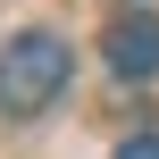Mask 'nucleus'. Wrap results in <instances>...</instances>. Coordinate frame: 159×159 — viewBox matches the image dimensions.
<instances>
[{
    "instance_id": "nucleus-1",
    "label": "nucleus",
    "mask_w": 159,
    "mask_h": 159,
    "mask_svg": "<svg viewBox=\"0 0 159 159\" xmlns=\"http://www.w3.org/2000/svg\"><path fill=\"white\" fill-rule=\"evenodd\" d=\"M67 42L50 34V25H34V34H8V50H0V109L8 117H34V109H50L59 92H67Z\"/></svg>"
},
{
    "instance_id": "nucleus-2",
    "label": "nucleus",
    "mask_w": 159,
    "mask_h": 159,
    "mask_svg": "<svg viewBox=\"0 0 159 159\" xmlns=\"http://www.w3.org/2000/svg\"><path fill=\"white\" fill-rule=\"evenodd\" d=\"M101 59H109L117 84H151V75H159V17H151V8L117 17V25L101 34Z\"/></svg>"
},
{
    "instance_id": "nucleus-3",
    "label": "nucleus",
    "mask_w": 159,
    "mask_h": 159,
    "mask_svg": "<svg viewBox=\"0 0 159 159\" xmlns=\"http://www.w3.org/2000/svg\"><path fill=\"white\" fill-rule=\"evenodd\" d=\"M117 159H159V134H126V143H117Z\"/></svg>"
}]
</instances>
